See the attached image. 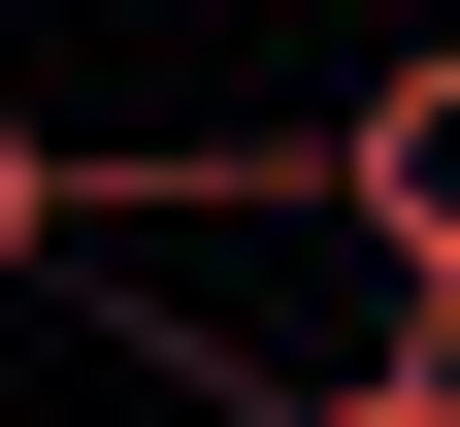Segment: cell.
<instances>
[{
    "label": "cell",
    "instance_id": "cell-1",
    "mask_svg": "<svg viewBox=\"0 0 460 427\" xmlns=\"http://www.w3.org/2000/svg\"><path fill=\"white\" fill-rule=\"evenodd\" d=\"M296 198H329V263H362L394 329H460V33L329 99V132H296Z\"/></svg>",
    "mask_w": 460,
    "mask_h": 427
},
{
    "label": "cell",
    "instance_id": "cell-2",
    "mask_svg": "<svg viewBox=\"0 0 460 427\" xmlns=\"http://www.w3.org/2000/svg\"><path fill=\"white\" fill-rule=\"evenodd\" d=\"M263 427H460V329H394V361H329V395H263Z\"/></svg>",
    "mask_w": 460,
    "mask_h": 427
},
{
    "label": "cell",
    "instance_id": "cell-3",
    "mask_svg": "<svg viewBox=\"0 0 460 427\" xmlns=\"http://www.w3.org/2000/svg\"><path fill=\"white\" fill-rule=\"evenodd\" d=\"M66 263V132H33V99H0V296Z\"/></svg>",
    "mask_w": 460,
    "mask_h": 427
}]
</instances>
